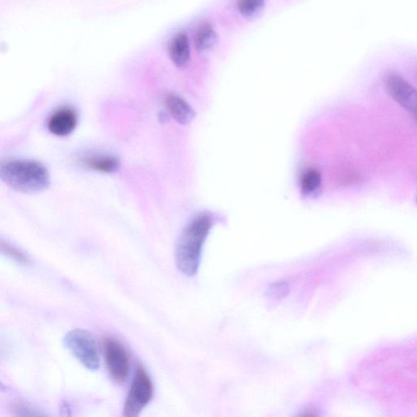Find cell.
<instances>
[{"label":"cell","instance_id":"5","mask_svg":"<svg viewBox=\"0 0 417 417\" xmlns=\"http://www.w3.org/2000/svg\"><path fill=\"white\" fill-rule=\"evenodd\" d=\"M104 358L108 373L117 383L124 382L130 373V358L126 350L117 340L106 338L104 342Z\"/></svg>","mask_w":417,"mask_h":417},{"label":"cell","instance_id":"2","mask_svg":"<svg viewBox=\"0 0 417 417\" xmlns=\"http://www.w3.org/2000/svg\"><path fill=\"white\" fill-rule=\"evenodd\" d=\"M0 177L17 192L37 193L50 186V174L45 165L35 160L7 161L0 167Z\"/></svg>","mask_w":417,"mask_h":417},{"label":"cell","instance_id":"17","mask_svg":"<svg viewBox=\"0 0 417 417\" xmlns=\"http://www.w3.org/2000/svg\"><path fill=\"white\" fill-rule=\"evenodd\" d=\"M297 417H319V412L314 409H308L303 411Z\"/></svg>","mask_w":417,"mask_h":417},{"label":"cell","instance_id":"14","mask_svg":"<svg viewBox=\"0 0 417 417\" xmlns=\"http://www.w3.org/2000/svg\"><path fill=\"white\" fill-rule=\"evenodd\" d=\"M290 292L288 284L284 281H278L270 284L266 291V295L272 300H281L288 295Z\"/></svg>","mask_w":417,"mask_h":417},{"label":"cell","instance_id":"12","mask_svg":"<svg viewBox=\"0 0 417 417\" xmlns=\"http://www.w3.org/2000/svg\"><path fill=\"white\" fill-rule=\"evenodd\" d=\"M321 174L317 170L311 169L303 174L301 179V188L303 194L312 195L319 190L321 186Z\"/></svg>","mask_w":417,"mask_h":417},{"label":"cell","instance_id":"13","mask_svg":"<svg viewBox=\"0 0 417 417\" xmlns=\"http://www.w3.org/2000/svg\"><path fill=\"white\" fill-rule=\"evenodd\" d=\"M13 417H50L29 402L19 401L13 407Z\"/></svg>","mask_w":417,"mask_h":417},{"label":"cell","instance_id":"8","mask_svg":"<svg viewBox=\"0 0 417 417\" xmlns=\"http://www.w3.org/2000/svg\"><path fill=\"white\" fill-rule=\"evenodd\" d=\"M82 163L90 170L106 174L115 173L121 167L120 158L108 154L88 155L83 159Z\"/></svg>","mask_w":417,"mask_h":417},{"label":"cell","instance_id":"16","mask_svg":"<svg viewBox=\"0 0 417 417\" xmlns=\"http://www.w3.org/2000/svg\"><path fill=\"white\" fill-rule=\"evenodd\" d=\"M1 249L3 253L6 254L9 257L17 261L18 263L23 264H28L30 263L29 258H28L25 254L22 252L21 250H19L15 247V246H13L8 243L2 241Z\"/></svg>","mask_w":417,"mask_h":417},{"label":"cell","instance_id":"6","mask_svg":"<svg viewBox=\"0 0 417 417\" xmlns=\"http://www.w3.org/2000/svg\"><path fill=\"white\" fill-rule=\"evenodd\" d=\"M391 97L405 110L417 111V90L404 78L398 74H391L386 81Z\"/></svg>","mask_w":417,"mask_h":417},{"label":"cell","instance_id":"15","mask_svg":"<svg viewBox=\"0 0 417 417\" xmlns=\"http://www.w3.org/2000/svg\"><path fill=\"white\" fill-rule=\"evenodd\" d=\"M264 3L260 0H245L238 4L241 13L245 17H252L261 11L263 8Z\"/></svg>","mask_w":417,"mask_h":417},{"label":"cell","instance_id":"18","mask_svg":"<svg viewBox=\"0 0 417 417\" xmlns=\"http://www.w3.org/2000/svg\"><path fill=\"white\" fill-rule=\"evenodd\" d=\"M415 117H416V120L417 121V111L416 113H414Z\"/></svg>","mask_w":417,"mask_h":417},{"label":"cell","instance_id":"11","mask_svg":"<svg viewBox=\"0 0 417 417\" xmlns=\"http://www.w3.org/2000/svg\"><path fill=\"white\" fill-rule=\"evenodd\" d=\"M217 42V35L210 25L202 26L195 35V46L199 51H207L214 47Z\"/></svg>","mask_w":417,"mask_h":417},{"label":"cell","instance_id":"1","mask_svg":"<svg viewBox=\"0 0 417 417\" xmlns=\"http://www.w3.org/2000/svg\"><path fill=\"white\" fill-rule=\"evenodd\" d=\"M213 226V217L202 214L189 222L175 247V263L180 272L193 277L200 266L202 248Z\"/></svg>","mask_w":417,"mask_h":417},{"label":"cell","instance_id":"19","mask_svg":"<svg viewBox=\"0 0 417 417\" xmlns=\"http://www.w3.org/2000/svg\"><path fill=\"white\" fill-rule=\"evenodd\" d=\"M416 205H417V197H416Z\"/></svg>","mask_w":417,"mask_h":417},{"label":"cell","instance_id":"4","mask_svg":"<svg viewBox=\"0 0 417 417\" xmlns=\"http://www.w3.org/2000/svg\"><path fill=\"white\" fill-rule=\"evenodd\" d=\"M153 382L143 366L137 368L123 407V417H139L153 400Z\"/></svg>","mask_w":417,"mask_h":417},{"label":"cell","instance_id":"10","mask_svg":"<svg viewBox=\"0 0 417 417\" xmlns=\"http://www.w3.org/2000/svg\"><path fill=\"white\" fill-rule=\"evenodd\" d=\"M169 54L174 64L179 67H183L188 64L190 59V49L186 34H179L170 42Z\"/></svg>","mask_w":417,"mask_h":417},{"label":"cell","instance_id":"9","mask_svg":"<svg viewBox=\"0 0 417 417\" xmlns=\"http://www.w3.org/2000/svg\"><path fill=\"white\" fill-rule=\"evenodd\" d=\"M167 106L170 115L180 124H188L195 117V112H194L193 108L177 95H169L167 98Z\"/></svg>","mask_w":417,"mask_h":417},{"label":"cell","instance_id":"3","mask_svg":"<svg viewBox=\"0 0 417 417\" xmlns=\"http://www.w3.org/2000/svg\"><path fill=\"white\" fill-rule=\"evenodd\" d=\"M66 349L88 370L97 371L101 366V359L96 338L84 329H74L64 338Z\"/></svg>","mask_w":417,"mask_h":417},{"label":"cell","instance_id":"7","mask_svg":"<svg viewBox=\"0 0 417 417\" xmlns=\"http://www.w3.org/2000/svg\"><path fill=\"white\" fill-rule=\"evenodd\" d=\"M79 122L78 113L71 106H63L50 116L47 128L56 136H68L76 129Z\"/></svg>","mask_w":417,"mask_h":417}]
</instances>
